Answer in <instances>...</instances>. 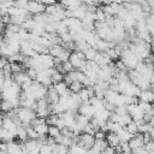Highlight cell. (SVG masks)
I'll return each mask as SVG.
<instances>
[{"mask_svg":"<svg viewBox=\"0 0 154 154\" xmlns=\"http://www.w3.org/2000/svg\"><path fill=\"white\" fill-rule=\"evenodd\" d=\"M76 42V47H77V51H82V52H85L88 48H90L91 46L85 41V40H83V38H81V40H77V41H75Z\"/></svg>","mask_w":154,"mask_h":154,"instance_id":"17","label":"cell"},{"mask_svg":"<svg viewBox=\"0 0 154 154\" xmlns=\"http://www.w3.org/2000/svg\"><path fill=\"white\" fill-rule=\"evenodd\" d=\"M106 140H107V142H108V144L111 147H117V146H119L122 143L118 134L113 132V131H108V134L106 135Z\"/></svg>","mask_w":154,"mask_h":154,"instance_id":"7","label":"cell"},{"mask_svg":"<svg viewBox=\"0 0 154 154\" xmlns=\"http://www.w3.org/2000/svg\"><path fill=\"white\" fill-rule=\"evenodd\" d=\"M26 130H28V136H29V138L37 140V138L41 136V135H40V134H38V132H37L32 126H30V128H29V129H26Z\"/></svg>","mask_w":154,"mask_h":154,"instance_id":"30","label":"cell"},{"mask_svg":"<svg viewBox=\"0 0 154 154\" xmlns=\"http://www.w3.org/2000/svg\"><path fill=\"white\" fill-rule=\"evenodd\" d=\"M126 129H128V131H129L130 134H132V135H135V134L138 132V125H137V123H136L135 120L130 122V123L126 125Z\"/></svg>","mask_w":154,"mask_h":154,"instance_id":"26","label":"cell"},{"mask_svg":"<svg viewBox=\"0 0 154 154\" xmlns=\"http://www.w3.org/2000/svg\"><path fill=\"white\" fill-rule=\"evenodd\" d=\"M150 83H153L154 84V75L152 76V78H150Z\"/></svg>","mask_w":154,"mask_h":154,"instance_id":"42","label":"cell"},{"mask_svg":"<svg viewBox=\"0 0 154 154\" xmlns=\"http://www.w3.org/2000/svg\"><path fill=\"white\" fill-rule=\"evenodd\" d=\"M13 108L14 107H13V105H12L11 101H8V100H4L2 101V112H10Z\"/></svg>","mask_w":154,"mask_h":154,"instance_id":"31","label":"cell"},{"mask_svg":"<svg viewBox=\"0 0 154 154\" xmlns=\"http://www.w3.org/2000/svg\"><path fill=\"white\" fill-rule=\"evenodd\" d=\"M12 6H14V1L13 0H1V2H0V7L1 8H10Z\"/></svg>","mask_w":154,"mask_h":154,"instance_id":"32","label":"cell"},{"mask_svg":"<svg viewBox=\"0 0 154 154\" xmlns=\"http://www.w3.org/2000/svg\"><path fill=\"white\" fill-rule=\"evenodd\" d=\"M31 78L28 76V73H26V71H22V72H18V73H13V81L14 82H17L18 84H24L25 82H28V81H30Z\"/></svg>","mask_w":154,"mask_h":154,"instance_id":"10","label":"cell"},{"mask_svg":"<svg viewBox=\"0 0 154 154\" xmlns=\"http://www.w3.org/2000/svg\"><path fill=\"white\" fill-rule=\"evenodd\" d=\"M78 113H79V114H83V116H85V117H88L89 119H91V118H94V116H95V113H96V109H95V107H94L93 105H90L89 102H82V105H81L79 108H78Z\"/></svg>","mask_w":154,"mask_h":154,"instance_id":"3","label":"cell"},{"mask_svg":"<svg viewBox=\"0 0 154 154\" xmlns=\"http://www.w3.org/2000/svg\"><path fill=\"white\" fill-rule=\"evenodd\" d=\"M111 2H117V4H123V0H108V4Z\"/></svg>","mask_w":154,"mask_h":154,"instance_id":"39","label":"cell"},{"mask_svg":"<svg viewBox=\"0 0 154 154\" xmlns=\"http://www.w3.org/2000/svg\"><path fill=\"white\" fill-rule=\"evenodd\" d=\"M106 135H107V134H106L105 131L99 130V131H96V132H95V135H94V136H95V138H96V140H103V138H106Z\"/></svg>","mask_w":154,"mask_h":154,"instance_id":"37","label":"cell"},{"mask_svg":"<svg viewBox=\"0 0 154 154\" xmlns=\"http://www.w3.org/2000/svg\"><path fill=\"white\" fill-rule=\"evenodd\" d=\"M108 146H109V144H108V142H107L106 138H103V140H96V138H95V143H94V146L91 147V149H94L97 154H100L101 152L106 150Z\"/></svg>","mask_w":154,"mask_h":154,"instance_id":"8","label":"cell"},{"mask_svg":"<svg viewBox=\"0 0 154 154\" xmlns=\"http://www.w3.org/2000/svg\"><path fill=\"white\" fill-rule=\"evenodd\" d=\"M60 130H63L65 126H66V123H65V119L63 118V117H59V119H58V122H57V124H55Z\"/></svg>","mask_w":154,"mask_h":154,"instance_id":"36","label":"cell"},{"mask_svg":"<svg viewBox=\"0 0 154 154\" xmlns=\"http://www.w3.org/2000/svg\"><path fill=\"white\" fill-rule=\"evenodd\" d=\"M138 97H140V100L146 101V102H149V103H153V102H154V93H153L150 89L142 90Z\"/></svg>","mask_w":154,"mask_h":154,"instance_id":"11","label":"cell"},{"mask_svg":"<svg viewBox=\"0 0 154 154\" xmlns=\"http://www.w3.org/2000/svg\"><path fill=\"white\" fill-rule=\"evenodd\" d=\"M97 52H99V51H97L96 48H94V47L88 48V49L84 52V54H85V59H87V60H95V57H96Z\"/></svg>","mask_w":154,"mask_h":154,"instance_id":"19","label":"cell"},{"mask_svg":"<svg viewBox=\"0 0 154 154\" xmlns=\"http://www.w3.org/2000/svg\"><path fill=\"white\" fill-rule=\"evenodd\" d=\"M149 89H150V90H152V91L154 93V84H153V83L150 84V87H149Z\"/></svg>","mask_w":154,"mask_h":154,"instance_id":"41","label":"cell"},{"mask_svg":"<svg viewBox=\"0 0 154 154\" xmlns=\"http://www.w3.org/2000/svg\"><path fill=\"white\" fill-rule=\"evenodd\" d=\"M66 48L63 45H52L49 47V54L53 55L54 58H59L61 55V53L65 51Z\"/></svg>","mask_w":154,"mask_h":154,"instance_id":"13","label":"cell"},{"mask_svg":"<svg viewBox=\"0 0 154 154\" xmlns=\"http://www.w3.org/2000/svg\"><path fill=\"white\" fill-rule=\"evenodd\" d=\"M144 148L152 154V153L154 152V140L150 141V142H148V143H146V144H144Z\"/></svg>","mask_w":154,"mask_h":154,"instance_id":"38","label":"cell"},{"mask_svg":"<svg viewBox=\"0 0 154 154\" xmlns=\"http://www.w3.org/2000/svg\"><path fill=\"white\" fill-rule=\"evenodd\" d=\"M53 153V149L51 146L48 144H43L41 148H40V154H52Z\"/></svg>","mask_w":154,"mask_h":154,"instance_id":"33","label":"cell"},{"mask_svg":"<svg viewBox=\"0 0 154 154\" xmlns=\"http://www.w3.org/2000/svg\"><path fill=\"white\" fill-rule=\"evenodd\" d=\"M95 143V136L91 135V134H88V132H82L79 136H78V142L77 144L84 149H90Z\"/></svg>","mask_w":154,"mask_h":154,"instance_id":"2","label":"cell"},{"mask_svg":"<svg viewBox=\"0 0 154 154\" xmlns=\"http://www.w3.org/2000/svg\"><path fill=\"white\" fill-rule=\"evenodd\" d=\"M34 129H35L40 135H46V134H48V129H49V126H48L47 123H43V124H38V125L34 126Z\"/></svg>","mask_w":154,"mask_h":154,"instance_id":"23","label":"cell"},{"mask_svg":"<svg viewBox=\"0 0 154 154\" xmlns=\"http://www.w3.org/2000/svg\"><path fill=\"white\" fill-rule=\"evenodd\" d=\"M61 134V130L57 126V125H49V129H48V136H51V137H57V136H59Z\"/></svg>","mask_w":154,"mask_h":154,"instance_id":"25","label":"cell"},{"mask_svg":"<svg viewBox=\"0 0 154 154\" xmlns=\"http://www.w3.org/2000/svg\"><path fill=\"white\" fill-rule=\"evenodd\" d=\"M37 24V22H35L32 18H29V19H26L24 23H23V25H22V28H24V29H26L28 31H31L34 28H35V25Z\"/></svg>","mask_w":154,"mask_h":154,"instance_id":"24","label":"cell"},{"mask_svg":"<svg viewBox=\"0 0 154 154\" xmlns=\"http://www.w3.org/2000/svg\"><path fill=\"white\" fill-rule=\"evenodd\" d=\"M149 134H150V136H152V137H153V140H154V128L150 130V132H149Z\"/></svg>","mask_w":154,"mask_h":154,"instance_id":"40","label":"cell"},{"mask_svg":"<svg viewBox=\"0 0 154 154\" xmlns=\"http://www.w3.org/2000/svg\"><path fill=\"white\" fill-rule=\"evenodd\" d=\"M120 93L117 91V90H112V89H107L105 91V101L107 102H112L116 105V101H117V97Z\"/></svg>","mask_w":154,"mask_h":154,"instance_id":"12","label":"cell"},{"mask_svg":"<svg viewBox=\"0 0 154 154\" xmlns=\"http://www.w3.org/2000/svg\"><path fill=\"white\" fill-rule=\"evenodd\" d=\"M29 5V0H16L14 1V6L20 7V8H26Z\"/></svg>","mask_w":154,"mask_h":154,"instance_id":"34","label":"cell"},{"mask_svg":"<svg viewBox=\"0 0 154 154\" xmlns=\"http://www.w3.org/2000/svg\"><path fill=\"white\" fill-rule=\"evenodd\" d=\"M18 118L22 120V123H31L37 116L36 112L31 108L26 107H18Z\"/></svg>","mask_w":154,"mask_h":154,"instance_id":"1","label":"cell"},{"mask_svg":"<svg viewBox=\"0 0 154 154\" xmlns=\"http://www.w3.org/2000/svg\"><path fill=\"white\" fill-rule=\"evenodd\" d=\"M120 117H119V124L122 125V126H126L130 122H132V117L129 114V113H126V114H119Z\"/></svg>","mask_w":154,"mask_h":154,"instance_id":"21","label":"cell"},{"mask_svg":"<svg viewBox=\"0 0 154 154\" xmlns=\"http://www.w3.org/2000/svg\"><path fill=\"white\" fill-rule=\"evenodd\" d=\"M26 73H28V76H29L32 81H35V79L37 78L38 71H37L35 67H28V69H26Z\"/></svg>","mask_w":154,"mask_h":154,"instance_id":"29","label":"cell"},{"mask_svg":"<svg viewBox=\"0 0 154 154\" xmlns=\"http://www.w3.org/2000/svg\"><path fill=\"white\" fill-rule=\"evenodd\" d=\"M17 138L19 141H22V142H24V141H26L29 138L28 130L24 126H18V129H17Z\"/></svg>","mask_w":154,"mask_h":154,"instance_id":"16","label":"cell"},{"mask_svg":"<svg viewBox=\"0 0 154 154\" xmlns=\"http://www.w3.org/2000/svg\"><path fill=\"white\" fill-rule=\"evenodd\" d=\"M106 17H107V13L105 12L103 7L96 10V12H95V22H106Z\"/></svg>","mask_w":154,"mask_h":154,"instance_id":"18","label":"cell"},{"mask_svg":"<svg viewBox=\"0 0 154 154\" xmlns=\"http://www.w3.org/2000/svg\"><path fill=\"white\" fill-rule=\"evenodd\" d=\"M26 10L31 13V14H38V13H43L46 12V5L38 1H29V5L26 7Z\"/></svg>","mask_w":154,"mask_h":154,"instance_id":"4","label":"cell"},{"mask_svg":"<svg viewBox=\"0 0 154 154\" xmlns=\"http://www.w3.org/2000/svg\"><path fill=\"white\" fill-rule=\"evenodd\" d=\"M78 95H79V97H81L82 102H89L90 96H89V94H88V91H87V88H85V87H84V88L78 93Z\"/></svg>","mask_w":154,"mask_h":154,"instance_id":"27","label":"cell"},{"mask_svg":"<svg viewBox=\"0 0 154 154\" xmlns=\"http://www.w3.org/2000/svg\"><path fill=\"white\" fill-rule=\"evenodd\" d=\"M107 126H108V131H113V132H118L122 129V125L119 123L112 120H107Z\"/></svg>","mask_w":154,"mask_h":154,"instance_id":"22","label":"cell"},{"mask_svg":"<svg viewBox=\"0 0 154 154\" xmlns=\"http://www.w3.org/2000/svg\"><path fill=\"white\" fill-rule=\"evenodd\" d=\"M32 1H38V2H42V0H32Z\"/></svg>","mask_w":154,"mask_h":154,"instance_id":"44","label":"cell"},{"mask_svg":"<svg viewBox=\"0 0 154 154\" xmlns=\"http://www.w3.org/2000/svg\"><path fill=\"white\" fill-rule=\"evenodd\" d=\"M146 22H147L148 28H153V26H154V14H153V13H149V14L146 17Z\"/></svg>","mask_w":154,"mask_h":154,"instance_id":"35","label":"cell"},{"mask_svg":"<svg viewBox=\"0 0 154 154\" xmlns=\"http://www.w3.org/2000/svg\"><path fill=\"white\" fill-rule=\"evenodd\" d=\"M117 134H118V136H119V138H120L122 142H129V141L134 137V135L128 131L126 126H122V129H120Z\"/></svg>","mask_w":154,"mask_h":154,"instance_id":"14","label":"cell"},{"mask_svg":"<svg viewBox=\"0 0 154 154\" xmlns=\"http://www.w3.org/2000/svg\"><path fill=\"white\" fill-rule=\"evenodd\" d=\"M13 1H16V0H13Z\"/></svg>","mask_w":154,"mask_h":154,"instance_id":"46","label":"cell"},{"mask_svg":"<svg viewBox=\"0 0 154 154\" xmlns=\"http://www.w3.org/2000/svg\"><path fill=\"white\" fill-rule=\"evenodd\" d=\"M46 97H47V100L49 101V103H57V102H59L60 95H59V93L57 91V89L54 88V84L51 85V87H48V93H47Z\"/></svg>","mask_w":154,"mask_h":154,"instance_id":"5","label":"cell"},{"mask_svg":"<svg viewBox=\"0 0 154 154\" xmlns=\"http://www.w3.org/2000/svg\"><path fill=\"white\" fill-rule=\"evenodd\" d=\"M69 60L71 61V64L73 65V67H75L76 70H79V69L85 64V61H87V60L79 58L76 52H72V53L70 54V59H69Z\"/></svg>","mask_w":154,"mask_h":154,"instance_id":"6","label":"cell"},{"mask_svg":"<svg viewBox=\"0 0 154 154\" xmlns=\"http://www.w3.org/2000/svg\"><path fill=\"white\" fill-rule=\"evenodd\" d=\"M94 48H96L99 52H106V51L109 48V42L106 41V40H103V38H100V40L96 42V45H95Z\"/></svg>","mask_w":154,"mask_h":154,"instance_id":"15","label":"cell"},{"mask_svg":"<svg viewBox=\"0 0 154 154\" xmlns=\"http://www.w3.org/2000/svg\"><path fill=\"white\" fill-rule=\"evenodd\" d=\"M152 106H153V109H154V102H153V103H152Z\"/></svg>","mask_w":154,"mask_h":154,"instance_id":"45","label":"cell"},{"mask_svg":"<svg viewBox=\"0 0 154 154\" xmlns=\"http://www.w3.org/2000/svg\"><path fill=\"white\" fill-rule=\"evenodd\" d=\"M69 88H70V90H71L72 93H79V91L84 88V85H83V83H81L79 81H75V82H72V83L69 85Z\"/></svg>","mask_w":154,"mask_h":154,"instance_id":"20","label":"cell"},{"mask_svg":"<svg viewBox=\"0 0 154 154\" xmlns=\"http://www.w3.org/2000/svg\"><path fill=\"white\" fill-rule=\"evenodd\" d=\"M40 61L42 66L46 67H54V57L51 55L49 53L47 54H40Z\"/></svg>","mask_w":154,"mask_h":154,"instance_id":"9","label":"cell"},{"mask_svg":"<svg viewBox=\"0 0 154 154\" xmlns=\"http://www.w3.org/2000/svg\"><path fill=\"white\" fill-rule=\"evenodd\" d=\"M59 114H54V113H52V114H49L46 119H47V124L48 125H55L57 124V122H58V119H59Z\"/></svg>","mask_w":154,"mask_h":154,"instance_id":"28","label":"cell"},{"mask_svg":"<svg viewBox=\"0 0 154 154\" xmlns=\"http://www.w3.org/2000/svg\"><path fill=\"white\" fill-rule=\"evenodd\" d=\"M120 154H132V153H124V152H123V153H120Z\"/></svg>","mask_w":154,"mask_h":154,"instance_id":"43","label":"cell"}]
</instances>
